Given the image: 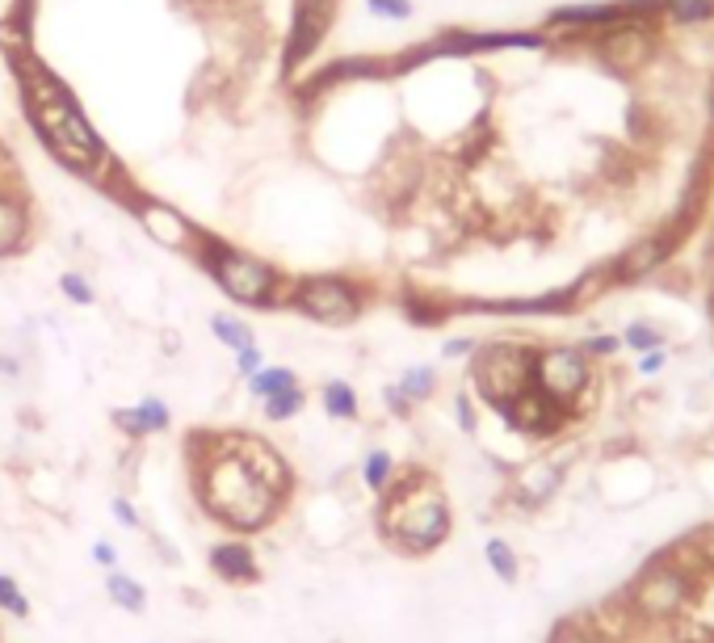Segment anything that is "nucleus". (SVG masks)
<instances>
[{"label":"nucleus","instance_id":"1","mask_svg":"<svg viewBox=\"0 0 714 643\" xmlns=\"http://www.w3.org/2000/svg\"><path fill=\"white\" fill-rule=\"evenodd\" d=\"M26 110H30V127L38 131L42 148L56 156L63 169L80 172V177H97L106 169L110 151L93 131V122L85 118L80 101H76L56 76L38 63H26Z\"/></svg>","mask_w":714,"mask_h":643},{"label":"nucleus","instance_id":"2","mask_svg":"<svg viewBox=\"0 0 714 643\" xmlns=\"http://www.w3.org/2000/svg\"><path fill=\"white\" fill-rule=\"evenodd\" d=\"M207 446L210 454L198 463V472H202V479H198L202 505H207L227 530H236V534H257V530H265L278 517V510H282V496H274L265 484L252 479V472L224 446V434L207 437Z\"/></svg>","mask_w":714,"mask_h":643},{"label":"nucleus","instance_id":"3","mask_svg":"<svg viewBox=\"0 0 714 643\" xmlns=\"http://www.w3.org/2000/svg\"><path fill=\"white\" fill-rule=\"evenodd\" d=\"M194 261L207 269L215 286L224 290L227 299H236L240 307H274L278 290H282V274L269 261L252 257L245 248L227 245L219 236H202L194 240Z\"/></svg>","mask_w":714,"mask_h":643},{"label":"nucleus","instance_id":"4","mask_svg":"<svg viewBox=\"0 0 714 643\" xmlns=\"http://www.w3.org/2000/svg\"><path fill=\"white\" fill-rule=\"evenodd\" d=\"M425 484V475L404 479L399 488H387L383 501V530L399 551L408 555H429L450 538V510L442 501V492H416Z\"/></svg>","mask_w":714,"mask_h":643},{"label":"nucleus","instance_id":"5","mask_svg":"<svg viewBox=\"0 0 714 643\" xmlns=\"http://www.w3.org/2000/svg\"><path fill=\"white\" fill-rule=\"evenodd\" d=\"M290 307L303 311L307 320L328 324V328H345L361 316V290L340 274H311L299 278L290 290Z\"/></svg>","mask_w":714,"mask_h":643},{"label":"nucleus","instance_id":"6","mask_svg":"<svg viewBox=\"0 0 714 643\" xmlns=\"http://www.w3.org/2000/svg\"><path fill=\"white\" fill-rule=\"evenodd\" d=\"M224 446L240 463H245L248 472H252V479L257 484H265V488L274 492V496H290V488H295V472H290V463H286L282 454L274 451L265 437L257 434H224Z\"/></svg>","mask_w":714,"mask_h":643},{"label":"nucleus","instance_id":"7","mask_svg":"<svg viewBox=\"0 0 714 643\" xmlns=\"http://www.w3.org/2000/svg\"><path fill=\"white\" fill-rule=\"evenodd\" d=\"M333 13H337V0H295V18H290V34H286V59L282 68L295 72L299 63L320 51L324 34L333 26Z\"/></svg>","mask_w":714,"mask_h":643},{"label":"nucleus","instance_id":"8","mask_svg":"<svg viewBox=\"0 0 714 643\" xmlns=\"http://www.w3.org/2000/svg\"><path fill=\"white\" fill-rule=\"evenodd\" d=\"M534 378L551 399L572 404L588 387V354L584 349H546L534 358Z\"/></svg>","mask_w":714,"mask_h":643},{"label":"nucleus","instance_id":"9","mask_svg":"<svg viewBox=\"0 0 714 643\" xmlns=\"http://www.w3.org/2000/svg\"><path fill=\"white\" fill-rule=\"evenodd\" d=\"M635 602H639L643 614L668 619V614H677L681 605L690 602V576L677 572V567H652L635 585Z\"/></svg>","mask_w":714,"mask_h":643},{"label":"nucleus","instance_id":"10","mask_svg":"<svg viewBox=\"0 0 714 643\" xmlns=\"http://www.w3.org/2000/svg\"><path fill=\"white\" fill-rule=\"evenodd\" d=\"M139 224H143V231L156 245L165 248H194V240H198V227L189 224L181 210L165 207V202H151V198L139 202Z\"/></svg>","mask_w":714,"mask_h":643},{"label":"nucleus","instance_id":"11","mask_svg":"<svg viewBox=\"0 0 714 643\" xmlns=\"http://www.w3.org/2000/svg\"><path fill=\"white\" fill-rule=\"evenodd\" d=\"M210 572L227 581V585H257L261 581V564H257V555L248 547L245 538H224V543H215L207 555Z\"/></svg>","mask_w":714,"mask_h":643},{"label":"nucleus","instance_id":"12","mask_svg":"<svg viewBox=\"0 0 714 643\" xmlns=\"http://www.w3.org/2000/svg\"><path fill=\"white\" fill-rule=\"evenodd\" d=\"M30 207L18 189L0 186V257H13L30 240Z\"/></svg>","mask_w":714,"mask_h":643},{"label":"nucleus","instance_id":"13","mask_svg":"<svg viewBox=\"0 0 714 643\" xmlns=\"http://www.w3.org/2000/svg\"><path fill=\"white\" fill-rule=\"evenodd\" d=\"M668 253H673V240H668V236L639 240V245H631L622 253L618 265H614V274H618V283H639V278H647L656 265L668 261Z\"/></svg>","mask_w":714,"mask_h":643},{"label":"nucleus","instance_id":"14","mask_svg":"<svg viewBox=\"0 0 714 643\" xmlns=\"http://www.w3.org/2000/svg\"><path fill=\"white\" fill-rule=\"evenodd\" d=\"M169 421H172L169 404H165V399H156V396L139 399L135 408H118V413H113V425L131 437L165 434V429H169Z\"/></svg>","mask_w":714,"mask_h":643},{"label":"nucleus","instance_id":"15","mask_svg":"<svg viewBox=\"0 0 714 643\" xmlns=\"http://www.w3.org/2000/svg\"><path fill=\"white\" fill-rule=\"evenodd\" d=\"M106 597H110L118 610H127V614H143L148 610V593L143 585L127 576V572H106Z\"/></svg>","mask_w":714,"mask_h":643},{"label":"nucleus","instance_id":"16","mask_svg":"<svg viewBox=\"0 0 714 643\" xmlns=\"http://www.w3.org/2000/svg\"><path fill=\"white\" fill-rule=\"evenodd\" d=\"M484 560H488V567L496 572V581L517 585V576H522V560H517V551L508 547L505 538H488V543H484Z\"/></svg>","mask_w":714,"mask_h":643},{"label":"nucleus","instance_id":"17","mask_svg":"<svg viewBox=\"0 0 714 643\" xmlns=\"http://www.w3.org/2000/svg\"><path fill=\"white\" fill-rule=\"evenodd\" d=\"M299 378H295V370L290 366H261L257 375L248 378V392L257 399H269V396H278V392H286V387H295Z\"/></svg>","mask_w":714,"mask_h":643},{"label":"nucleus","instance_id":"18","mask_svg":"<svg viewBox=\"0 0 714 643\" xmlns=\"http://www.w3.org/2000/svg\"><path fill=\"white\" fill-rule=\"evenodd\" d=\"M324 413L337 416V421H357V392L349 387V383H340V378H333V383H324Z\"/></svg>","mask_w":714,"mask_h":643},{"label":"nucleus","instance_id":"19","mask_svg":"<svg viewBox=\"0 0 714 643\" xmlns=\"http://www.w3.org/2000/svg\"><path fill=\"white\" fill-rule=\"evenodd\" d=\"M210 333H215L219 345H227L231 354H236V349H248V345H257V340H252V328H248L245 320H236V316H224V311H219V316H210Z\"/></svg>","mask_w":714,"mask_h":643},{"label":"nucleus","instance_id":"20","mask_svg":"<svg viewBox=\"0 0 714 643\" xmlns=\"http://www.w3.org/2000/svg\"><path fill=\"white\" fill-rule=\"evenodd\" d=\"M391 475H395V458L387 451H370L366 463H361V484L370 492H387L391 488Z\"/></svg>","mask_w":714,"mask_h":643},{"label":"nucleus","instance_id":"21","mask_svg":"<svg viewBox=\"0 0 714 643\" xmlns=\"http://www.w3.org/2000/svg\"><path fill=\"white\" fill-rule=\"evenodd\" d=\"M660 9L673 21H685V26H702V21L714 18V0H660Z\"/></svg>","mask_w":714,"mask_h":643},{"label":"nucleus","instance_id":"22","mask_svg":"<svg viewBox=\"0 0 714 643\" xmlns=\"http://www.w3.org/2000/svg\"><path fill=\"white\" fill-rule=\"evenodd\" d=\"M265 404V416L269 421H290V416L303 413V404H307V396H303V387L295 383V387H286V392H278V396L261 399Z\"/></svg>","mask_w":714,"mask_h":643},{"label":"nucleus","instance_id":"23","mask_svg":"<svg viewBox=\"0 0 714 643\" xmlns=\"http://www.w3.org/2000/svg\"><path fill=\"white\" fill-rule=\"evenodd\" d=\"M555 488H559V472H555L551 463L543 467V479H522V484H517V492L526 496V505H543V501H551Z\"/></svg>","mask_w":714,"mask_h":643},{"label":"nucleus","instance_id":"24","mask_svg":"<svg viewBox=\"0 0 714 643\" xmlns=\"http://www.w3.org/2000/svg\"><path fill=\"white\" fill-rule=\"evenodd\" d=\"M0 610L13 614V619H30V597H26L18 581L4 576V572H0Z\"/></svg>","mask_w":714,"mask_h":643},{"label":"nucleus","instance_id":"25","mask_svg":"<svg viewBox=\"0 0 714 643\" xmlns=\"http://www.w3.org/2000/svg\"><path fill=\"white\" fill-rule=\"evenodd\" d=\"M59 290H63L76 307H93L97 303V290L89 286V278H85V274H76V269H68V274L59 278Z\"/></svg>","mask_w":714,"mask_h":643},{"label":"nucleus","instance_id":"26","mask_svg":"<svg viewBox=\"0 0 714 643\" xmlns=\"http://www.w3.org/2000/svg\"><path fill=\"white\" fill-rule=\"evenodd\" d=\"M437 387V375H433L429 366H416V370H408V375L399 378V392L408 399H425Z\"/></svg>","mask_w":714,"mask_h":643},{"label":"nucleus","instance_id":"27","mask_svg":"<svg viewBox=\"0 0 714 643\" xmlns=\"http://www.w3.org/2000/svg\"><path fill=\"white\" fill-rule=\"evenodd\" d=\"M551 643H605L597 631H588V626H581V623H564L555 635H551Z\"/></svg>","mask_w":714,"mask_h":643},{"label":"nucleus","instance_id":"28","mask_svg":"<svg viewBox=\"0 0 714 643\" xmlns=\"http://www.w3.org/2000/svg\"><path fill=\"white\" fill-rule=\"evenodd\" d=\"M366 4H370V13H378V18H391V21L413 18V4H408V0H366Z\"/></svg>","mask_w":714,"mask_h":643},{"label":"nucleus","instance_id":"29","mask_svg":"<svg viewBox=\"0 0 714 643\" xmlns=\"http://www.w3.org/2000/svg\"><path fill=\"white\" fill-rule=\"evenodd\" d=\"M622 340H626L631 349H643V354H647V349H656V345H660V333H656V328H647V324H631Z\"/></svg>","mask_w":714,"mask_h":643},{"label":"nucleus","instance_id":"30","mask_svg":"<svg viewBox=\"0 0 714 643\" xmlns=\"http://www.w3.org/2000/svg\"><path fill=\"white\" fill-rule=\"evenodd\" d=\"M261 366H265V358H261V349H257V345H248V349H236V370H240L245 378H252L257 370H261Z\"/></svg>","mask_w":714,"mask_h":643},{"label":"nucleus","instance_id":"31","mask_svg":"<svg viewBox=\"0 0 714 643\" xmlns=\"http://www.w3.org/2000/svg\"><path fill=\"white\" fill-rule=\"evenodd\" d=\"M110 513L118 517V526L139 530V513L131 510V501H122V496H118V501H110Z\"/></svg>","mask_w":714,"mask_h":643},{"label":"nucleus","instance_id":"32","mask_svg":"<svg viewBox=\"0 0 714 643\" xmlns=\"http://www.w3.org/2000/svg\"><path fill=\"white\" fill-rule=\"evenodd\" d=\"M93 560L101 567H110V572H113V567H118V551H113L110 543H93Z\"/></svg>","mask_w":714,"mask_h":643},{"label":"nucleus","instance_id":"33","mask_svg":"<svg viewBox=\"0 0 714 643\" xmlns=\"http://www.w3.org/2000/svg\"><path fill=\"white\" fill-rule=\"evenodd\" d=\"M622 340H614V337H597V340H588V349L584 354H614Z\"/></svg>","mask_w":714,"mask_h":643}]
</instances>
